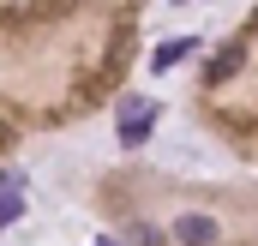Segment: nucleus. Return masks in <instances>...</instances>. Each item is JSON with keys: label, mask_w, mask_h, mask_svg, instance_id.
I'll use <instances>...</instances> for the list:
<instances>
[{"label": "nucleus", "mask_w": 258, "mask_h": 246, "mask_svg": "<svg viewBox=\"0 0 258 246\" xmlns=\"http://www.w3.org/2000/svg\"><path fill=\"white\" fill-rule=\"evenodd\" d=\"M150 126H156V102L132 96L126 114H120V138H126V144H144V138H150Z\"/></svg>", "instance_id": "1"}, {"label": "nucleus", "mask_w": 258, "mask_h": 246, "mask_svg": "<svg viewBox=\"0 0 258 246\" xmlns=\"http://www.w3.org/2000/svg\"><path fill=\"white\" fill-rule=\"evenodd\" d=\"M174 240L180 246H216V222L204 210H186V216H174Z\"/></svg>", "instance_id": "2"}, {"label": "nucleus", "mask_w": 258, "mask_h": 246, "mask_svg": "<svg viewBox=\"0 0 258 246\" xmlns=\"http://www.w3.org/2000/svg\"><path fill=\"white\" fill-rule=\"evenodd\" d=\"M240 66H246V42H228V48H216V54H210V84H228Z\"/></svg>", "instance_id": "3"}, {"label": "nucleus", "mask_w": 258, "mask_h": 246, "mask_svg": "<svg viewBox=\"0 0 258 246\" xmlns=\"http://www.w3.org/2000/svg\"><path fill=\"white\" fill-rule=\"evenodd\" d=\"M186 54H192V42H168V48H156V54H150V66H156V72H168V66H180Z\"/></svg>", "instance_id": "4"}, {"label": "nucleus", "mask_w": 258, "mask_h": 246, "mask_svg": "<svg viewBox=\"0 0 258 246\" xmlns=\"http://www.w3.org/2000/svg\"><path fill=\"white\" fill-rule=\"evenodd\" d=\"M18 210H24V192H0V228L18 222Z\"/></svg>", "instance_id": "5"}, {"label": "nucleus", "mask_w": 258, "mask_h": 246, "mask_svg": "<svg viewBox=\"0 0 258 246\" xmlns=\"http://www.w3.org/2000/svg\"><path fill=\"white\" fill-rule=\"evenodd\" d=\"M6 144H12V126H0V150H6Z\"/></svg>", "instance_id": "6"}, {"label": "nucleus", "mask_w": 258, "mask_h": 246, "mask_svg": "<svg viewBox=\"0 0 258 246\" xmlns=\"http://www.w3.org/2000/svg\"><path fill=\"white\" fill-rule=\"evenodd\" d=\"M96 246H114V240H96Z\"/></svg>", "instance_id": "7"}, {"label": "nucleus", "mask_w": 258, "mask_h": 246, "mask_svg": "<svg viewBox=\"0 0 258 246\" xmlns=\"http://www.w3.org/2000/svg\"><path fill=\"white\" fill-rule=\"evenodd\" d=\"M252 30H258V12H252Z\"/></svg>", "instance_id": "8"}]
</instances>
